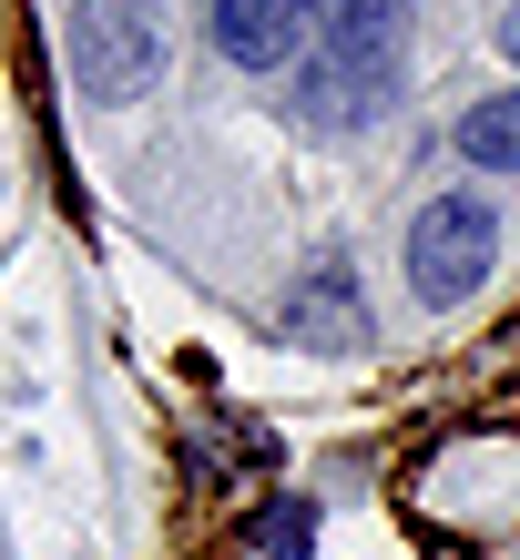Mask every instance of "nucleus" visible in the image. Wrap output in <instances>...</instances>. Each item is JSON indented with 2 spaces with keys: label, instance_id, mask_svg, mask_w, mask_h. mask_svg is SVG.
<instances>
[{
  "label": "nucleus",
  "instance_id": "20e7f679",
  "mask_svg": "<svg viewBox=\"0 0 520 560\" xmlns=\"http://www.w3.org/2000/svg\"><path fill=\"white\" fill-rule=\"evenodd\" d=\"M388 92V51H357V42H307L297 61V103L307 122H327V133H347V122H368Z\"/></svg>",
  "mask_w": 520,
  "mask_h": 560
},
{
  "label": "nucleus",
  "instance_id": "f03ea898",
  "mask_svg": "<svg viewBox=\"0 0 520 560\" xmlns=\"http://www.w3.org/2000/svg\"><path fill=\"white\" fill-rule=\"evenodd\" d=\"M490 255H500V224H490L479 194H439V205H418V224H408V285L429 295V306L479 295Z\"/></svg>",
  "mask_w": 520,
  "mask_h": 560
},
{
  "label": "nucleus",
  "instance_id": "7ed1b4c3",
  "mask_svg": "<svg viewBox=\"0 0 520 560\" xmlns=\"http://www.w3.org/2000/svg\"><path fill=\"white\" fill-rule=\"evenodd\" d=\"M205 31H215L224 61L276 72V61H297L316 42V0H205Z\"/></svg>",
  "mask_w": 520,
  "mask_h": 560
},
{
  "label": "nucleus",
  "instance_id": "f257e3e1",
  "mask_svg": "<svg viewBox=\"0 0 520 560\" xmlns=\"http://www.w3.org/2000/svg\"><path fill=\"white\" fill-rule=\"evenodd\" d=\"M164 72V0H82L72 11V82L92 103H134Z\"/></svg>",
  "mask_w": 520,
  "mask_h": 560
},
{
  "label": "nucleus",
  "instance_id": "1a4fd4ad",
  "mask_svg": "<svg viewBox=\"0 0 520 560\" xmlns=\"http://www.w3.org/2000/svg\"><path fill=\"white\" fill-rule=\"evenodd\" d=\"M500 51H510V61H520V0H510V21H500Z\"/></svg>",
  "mask_w": 520,
  "mask_h": 560
},
{
  "label": "nucleus",
  "instance_id": "0eeeda50",
  "mask_svg": "<svg viewBox=\"0 0 520 560\" xmlns=\"http://www.w3.org/2000/svg\"><path fill=\"white\" fill-rule=\"evenodd\" d=\"M408 21V0H316V42H357V51H388V31Z\"/></svg>",
  "mask_w": 520,
  "mask_h": 560
},
{
  "label": "nucleus",
  "instance_id": "39448f33",
  "mask_svg": "<svg viewBox=\"0 0 520 560\" xmlns=\"http://www.w3.org/2000/svg\"><path fill=\"white\" fill-rule=\"evenodd\" d=\"M286 337L297 347H368V295H357V266L347 255H316L286 295Z\"/></svg>",
  "mask_w": 520,
  "mask_h": 560
},
{
  "label": "nucleus",
  "instance_id": "423d86ee",
  "mask_svg": "<svg viewBox=\"0 0 520 560\" xmlns=\"http://www.w3.org/2000/svg\"><path fill=\"white\" fill-rule=\"evenodd\" d=\"M460 163H479V174H520V92H490V103L460 113Z\"/></svg>",
  "mask_w": 520,
  "mask_h": 560
},
{
  "label": "nucleus",
  "instance_id": "6e6552de",
  "mask_svg": "<svg viewBox=\"0 0 520 560\" xmlns=\"http://www.w3.org/2000/svg\"><path fill=\"white\" fill-rule=\"evenodd\" d=\"M255 550H266V560H307V550H316V500H266Z\"/></svg>",
  "mask_w": 520,
  "mask_h": 560
}]
</instances>
